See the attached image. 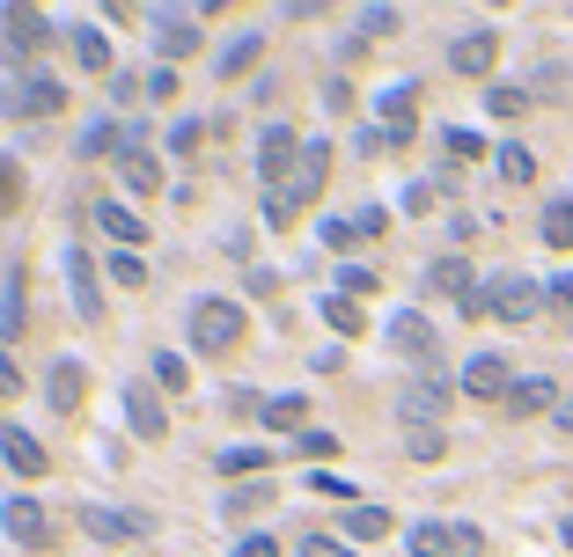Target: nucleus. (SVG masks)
<instances>
[{"label": "nucleus", "instance_id": "obj_11", "mask_svg": "<svg viewBox=\"0 0 573 557\" xmlns=\"http://www.w3.org/2000/svg\"><path fill=\"white\" fill-rule=\"evenodd\" d=\"M118 176H125V192H133V198H154V192H162V170H154V154H148V147H140V132L125 140Z\"/></svg>", "mask_w": 573, "mask_h": 557}, {"label": "nucleus", "instance_id": "obj_44", "mask_svg": "<svg viewBox=\"0 0 573 557\" xmlns=\"http://www.w3.org/2000/svg\"><path fill=\"white\" fill-rule=\"evenodd\" d=\"M551 418H559V426H566V433H573V396H566V404H559V411H551Z\"/></svg>", "mask_w": 573, "mask_h": 557}, {"label": "nucleus", "instance_id": "obj_21", "mask_svg": "<svg viewBox=\"0 0 573 557\" xmlns=\"http://www.w3.org/2000/svg\"><path fill=\"white\" fill-rule=\"evenodd\" d=\"M257 418H265L273 433H295L301 418H309V396H295V388H287V396H265V404H257Z\"/></svg>", "mask_w": 573, "mask_h": 557}, {"label": "nucleus", "instance_id": "obj_26", "mask_svg": "<svg viewBox=\"0 0 573 557\" xmlns=\"http://www.w3.org/2000/svg\"><path fill=\"white\" fill-rule=\"evenodd\" d=\"M412 557H456L449 529H442V521H420V529H412Z\"/></svg>", "mask_w": 573, "mask_h": 557}, {"label": "nucleus", "instance_id": "obj_39", "mask_svg": "<svg viewBox=\"0 0 573 557\" xmlns=\"http://www.w3.org/2000/svg\"><path fill=\"white\" fill-rule=\"evenodd\" d=\"M339 287H346V301H353V293H375V271L368 265H346V271H339Z\"/></svg>", "mask_w": 573, "mask_h": 557}, {"label": "nucleus", "instance_id": "obj_37", "mask_svg": "<svg viewBox=\"0 0 573 557\" xmlns=\"http://www.w3.org/2000/svg\"><path fill=\"white\" fill-rule=\"evenodd\" d=\"M295 448H301V455H309V462H331V455H339V440H331V433H301Z\"/></svg>", "mask_w": 573, "mask_h": 557}, {"label": "nucleus", "instance_id": "obj_35", "mask_svg": "<svg viewBox=\"0 0 573 557\" xmlns=\"http://www.w3.org/2000/svg\"><path fill=\"white\" fill-rule=\"evenodd\" d=\"M485 103H493V118H523V111H529V96H523V89H493Z\"/></svg>", "mask_w": 573, "mask_h": 557}, {"label": "nucleus", "instance_id": "obj_10", "mask_svg": "<svg viewBox=\"0 0 573 557\" xmlns=\"http://www.w3.org/2000/svg\"><path fill=\"white\" fill-rule=\"evenodd\" d=\"M67 293H75L81 323H103V287H96V265H89L81 250H67Z\"/></svg>", "mask_w": 573, "mask_h": 557}, {"label": "nucleus", "instance_id": "obj_32", "mask_svg": "<svg viewBox=\"0 0 573 557\" xmlns=\"http://www.w3.org/2000/svg\"><path fill=\"white\" fill-rule=\"evenodd\" d=\"M111 279H118V287H148V265H140V250H118V257H111Z\"/></svg>", "mask_w": 573, "mask_h": 557}, {"label": "nucleus", "instance_id": "obj_45", "mask_svg": "<svg viewBox=\"0 0 573 557\" xmlns=\"http://www.w3.org/2000/svg\"><path fill=\"white\" fill-rule=\"evenodd\" d=\"M559 535H566V543H573V513H566V529H559Z\"/></svg>", "mask_w": 573, "mask_h": 557}, {"label": "nucleus", "instance_id": "obj_27", "mask_svg": "<svg viewBox=\"0 0 573 557\" xmlns=\"http://www.w3.org/2000/svg\"><path fill=\"white\" fill-rule=\"evenodd\" d=\"M500 176L507 184H537V154L529 147H500Z\"/></svg>", "mask_w": 573, "mask_h": 557}, {"label": "nucleus", "instance_id": "obj_9", "mask_svg": "<svg viewBox=\"0 0 573 557\" xmlns=\"http://www.w3.org/2000/svg\"><path fill=\"white\" fill-rule=\"evenodd\" d=\"M493 59H500V37H493V30H463V37L449 45V67L471 73V81H478V73H493Z\"/></svg>", "mask_w": 573, "mask_h": 557}, {"label": "nucleus", "instance_id": "obj_2", "mask_svg": "<svg viewBox=\"0 0 573 557\" xmlns=\"http://www.w3.org/2000/svg\"><path fill=\"white\" fill-rule=\"evenodd\" d=\"M243 330H250V315L236 309V301H221V293H214V301H192V345H199V352L221 360V352L243 345Z\"/></svg>", "mask_w": 573, "mask_h": 557}, {"label": "nucleus", "instance_id": "obj_46", "mask_svg": "<svg viewBox=\"0 0 573 557\" xmlns=\"http://www.w3.org/2000/svg\"><path fill=\"white\" fill-rule=\"evenodd\" d=\"M566 206H573V192H566Z\"/></svg>", "mask_w": 573, "mask_h": 557}, {"label": "nucleus", "instance_id": "obj_3", "mask_svg": "<svg viewBox=\"0 0 573 557\" xmlns=\"http://www.w3.org/2000/svg\"><path fill=\"white\" fill-rule=\"evenodd\" d=\"M537 309H545V287L523 279V271H507V279H493L478 293V315H500V323H537Z\"/></svg>", "mask_w": 573, "mask_h": 557}, {"label": "nucleus", "instance_id": "obj_23", "mask_svg": "<svg viewBox=\"0 0 573 557\" xmlns=\"http://www.w3.org/2000/svg\"><path fill=\"white\" fill-rule=\"evenodd\" d=\"M375 535H390V513L382 507H346V543H375Z\"/></svg>", "mask_w": 573, "mask_h": 557}, {"label": "nucleus", "instance_id": "obj_43", "mask_svg": "<svg viewBox=\"0 0 573 557\" xmlns=\"http://www.w3.org/2000/svg\"><path fill=\"white\" fill-rule=\"evenodd\" d=\"M353 235H360V243H368V235H382V213H375V206H360V213H353Z\"/></svg>", "mask_w": 573, "mask_h": 557}, {"label": "nucleus", "instance_id": "obj_41", "mask_svg": "<svg viewBox=\"0 0 573 557\" xmlns=\"http://www.w3.org/2000/svg\"><path fill=\"white\" fill-rule=\"evenodd\" d=\"M449 550L456 557H478V550H485V535H478V529H449Z\"/></svg>", "mask_w": 573, "mask_h": 557}, {"label": "nucleus", "instance_id": "obj_8", "mask_svg": "<svg viewBox=\"0 0 573 557\" xmlns=\"http://www.w3.org/2000/svg\"><path fill=\"white\" fill-rule=\"evenodd\" d=\"M456 388L478 396V404H493V396L507 404V388H515V382H507V360H500V352H478V360L463 367V382H456Z\"/></svg>", "mask_w": 573, "mask_h": 557}, {"label": "nucleus", "instance_id": "obj_36", "mask_svg": "<svg viewBox=\"0 0 573 557\" xmlns=\"http://www.w3.org/2000/svg\"><path fill=\"white\" fill-rule=\"evenodd\" d=\"M199 140H206V125H199V118L170 125V147H176V154H192V147H199Z\"/></svg>", "mask_w": 573, "mask_h": 557}, {"label": "nucleus", "instance_id": "obj_1", "mask_svg": "<svg viewBox=\"0 0 573 557\" xmlns=\"http://www.w3.org/2000/svg\"><path fill=\"white\" fill-rule=\"evenodd\" d=\"M0 535H8L15 550L45 557L51 543H59V521H51V507L37 499V491H8V499H0Z\"/></svg>", "mask_w": 573, "mask_h": 557}, {"label": "nucleus", "instance_id": "obj_34", "mask_svg": "<svg viewBox=\"0 0 573 557\" xmlns=\"http://www.w3.org/2000/svg\"><path fill=\"white\" fill-rule=\"evenodd\" d=\"M301 557H353L346 535H301Z\"/></svg>", "mask_w": 573, "mask_h": 557}, {"label": "nucleus", "instance_id": "obj_42", "mask_svg": "<svg viewBox=\"0 0 573 557\" xmlns=\"http://www.w3.org/2000/svg\"><path fill=\"white\" fill-rule=\"evenodd\" d=\"M236 557H279V543H273V535H243V543H236Z\"/></svg>", "mask_w": 573, "mask_h": 557}, {"label": "nucleus", "instance_id": "obj_29", "mask_svg": "<svg viewBox=\"0 0 573 557\" xmlns=\"http://www.w3.org/2000/svg\"><path fill=\"white\" fill-rule=\"evenodd\" d=\"M154 388H176V396L192 388V367H184V352H162V360H154Z\"/></svg>", "mask_w": 573, "mask_h": 557}, {"label": "nucleus", "instance_id": "obj_19", "mask_svg": "<svg viewBox=\"0 0 573 557\" xmlns=\"http://www.w3.org/2000/svg\"><path fill=\"white\" fill-rule=\"evenodd\" d=\"M412 96H420L412 81H398V89L382 96V140H412Z\"/></svg>", "mask_w": 573, "mask_h": 557}, {"label": "nucleus", "instance_id": "obj_14", "mask_svg": "<svg viewBox=\"0 0 573 557\" xmlns=\"http://www.w3.org/2000/svg\"><path fill=\"white\" fill-rule=\"evenodd\" d=\"M81 529L96 535V543H140L148 521H140V513H111V507H81Z\"/></svg>", "mask_w": 573, "mask_h": 557}, {"label": "nucleus", "instance_id": "obj_4", "mask_svg": "<svg viewBox=\"0 0 573 557\" xmlns=\"http://www.w3.org/2000/svg\"><path fill=\"white\" fill-rule=\"evenodd\" d=\"M0 111H8V118H59V111H67V89H59V81H51V73H15V81H8V96H0Z\"/></svg>", "mask_w": 573, "mask_h": 557}, {"label": "nucleus", "instance_id": "obj_31", "mask_svg": "<svg viewBox=\"0 0 573 557\" xmlns=\"http://www.w3.org/2000/svg\"><path fill=\"white\" fill-rule=\"evenodd\" d=\"M545 243H551V250H573V206H566V198L545 213Z\"/></svg>", "mask_w": 573, "mask_h": 557}, {"label": "nucleus", "instance_id": "obj_33", "mask_svg": "<svg viewBox=\"0 0 573 557\" xmlns=\"http://www.w3.org/2000/svg\"><path fill=\"white\" fill-rule=\"evenodd\" d=\"M265 462H273V448H228L221 469H228V477H243V469H265Z\"/></svg>", "mask_w": 573, "mask_h": 557}, {"label": "nucleus", "instance_id": "obj_38", "mask_svg": "<svg viewBox=\"0 0 573 557\" xmlns=\"http://www.w3.org/2000/svg\"><path fill=\"white\" fill-rule=\"evenodd\" d=\"M257 51H265V37H243V45H236V51H228V59H221V73H243L250 59H257Z\"/></svg>", "mask_w": 573, "mask_h": 557}, {"label": "nucleus", "instance_id": "obj_25", "mask_svg": "<svg viewBox=\"0 0 573 557\" xmlns=\"http://www.w3.org/2000/svg\"><path fill=\"white\" fill-rule=\"evenodd\" d=\"M111 147L125 154V132H118V118H96V125H81V154H111Z\"/></svg>", "mask_w": 573, "mask_h": 557}, {"label": "nucleus", "instance_id": "obj_40", "mask_svg": "<svg viewBox=\"0 0 573 557\" xmlns=\"http://www.w3.org/2000/svg\"><path fill=\"white\" fill-rule=\"evenodd\" d=\"M15 388H23V367H15V352L0 345V396H15Z\"/></svg>", "mask_w": 573, "mask_h": 557}, {"label": "nucleus", "instance_id": "obj_20", "mask_svg": "<svg viewBox=\"0 0 573 557\" xmlns=\"http://www.w3.org/2000/svg\"><path fill=\"white\" fill-rule=\"evenodd\" d=\"M154 23H162V51H170V59L199 51V23H192V15H176V8H154Z\"/></svg>", "mask_w": 573, "mask_h": 557}, {"label": "nucleus", "instance_id": "obj_5", "mask_svg": "<svg viewBox=\"0 0 573 557\" xmlns=\"http://www.w3.org/2000/svg\"><path fill=\"white\" fill-rule=\"evenodd\" d=\"M295 162H301V140H295V125H265V132H257V176H265V184L279 192V176L295 170Z\"/></svg>", "mask_w": 573, "mask_h": 557}, {"label": "nucleus", "instance_id": "obj_17", "mask_svg": "<svg viewBox=\"0 0 573 557\" xmlns=\"http://www.w3.org/2000/svg\"><path fill=\"white\" fill-rule=\"evenodd\" d=\"M96 220H103V235H111L118 250H140V243H148V220L133 213V206H118V198H111V206H96Z\"/></svg>", "mask_w": 573, "mask_h": 557}, {"label": "nucleus", "instance_id": "obj_15", "mask_svg": "<svg viewBox=\"0 0 573 557\" xmlns=\"http://www.w3.org/2000/svg\"><path fill=\"white\" fill-rule=\"evenodd\" d=\"M398 411H404V426H434V418L449 411V388H442V382H412L398 396Z\"/></svg>", "mask_w": 573, "mask_h": 557}, {"label": "nucleus", "instance_id": "obj_18", "mask_svg": "<svg viewBox=\"0 0 573 557\" xmlns=\"http://www.w3.org/2000/svg\"><path fill=\"white\" fill-rule=\"evenodd\" d=\"M507 411H515V418H537V411H559V388H551L545 374H523V382L507 388Z\"/></svg>", "mask_w": 573, "mask_h": 557}, {"label": "nucleus", "instance_id": "obj_22", "mask_svg": "<svg viewBox=\"0 0 573 557\" xmlns=\"http://www.w3.org/2000/svg\"><path fill=\"white\" fill-rule=\"evenodd\" d=\"M67 45H75V59H81L89 73H111V45H103L96 23H75V37H67Z\"/></svg>", "mask_w": 573, "mask_h": 557}, {"label": "nucleus", "instance_id": "obj_6", "mask_svg": "<svg viewBox=\"0 0 573 557\" xmlns=\"http://www.w3.org/2000/svg\"><path fill=\"white\" fill-rule=\"evenodd\" d=\"M0 30H8V67H23V59H37V51L51 45L37 8H8V15H0Z\"/></svg>", "mask_w": 573, "mask_h": 557}, {"label": "nucleus", "instance_id": "obj_12", "mask_svg": "<svg viewBox=\"0 0 573 557\" xmlns=\"http://www.w3.org/2000/svg\"><path fill=\"white\" fill-rule=\"evenodd\" d=\"M45 396H51V411L75 418V411H81V396H89V367H81V360H59V367L45 374Z\"/></svg>", "mask_w": 573, "mask_h": 557}, {"label": "nucleus", "instance_id": "obj_30", "mask_svg": "<svg viewBox=\"0 0 573 557\" xmlns=\"http://www.w3.org/2000/svg\"><path fill=\"white\" fill-rule=\"evenodd\" d=\"M23 206V170H15V154H0V220Z\"/></svg>", "mask_w": 573, "mask_h": 557}, {"label": "nucleus", "instance_id": "obj_7", "mask_svg": "<svg viewBox=\"0 0 573 557\" xmlns=\"http://www.w3.org/2000/svg\"><path fill=\"white\" fill-rule=\"evenodd\" d=\"M125 426H133L140 440H162V433H170V411H162V388H154V382H133V388H125Z\"/></svg>", "mask_w": 573, "mask_h": 557}, {"label": "nucleus", "instance_id": "obj_28", "mask_svg": "<svg viewBox=\"0 0 573 557\" xmlns=\"http://www.w3.org/2000/svg\"><path fill=\"white\" fill-rule=\"evenodd\" d=\"M324 323L339 330V338H360V309H353L346 293H331V301H324Z\"/></svg>", "mask_w": 573, "mask_h": 557}, {"label": "nucleus", "instance_id": "obj_24", "mask_svg": "<svg viewBox=\"0 0 573 557\" xmlns=\"http://www.w3.org/2000/svg\"><path fill=\"white\" fill-rule=\"evenodd\" d=\"M404 455H412V462H442V455H449L442 426H404Z\"/></svg>", "mask_w": 573, "mask_h": 557}, {"label": "nucleus", "instance_id": "obj_13", "mask_svg": "<svg viewBox=\"0 0 573 557\" xmlns=\"http://www.w3.org/2000/svg\"><path fill=\"white\" fill-rule=\"evenodd\" d=\"M390 345H398L404 360H434V352H442V338H434V323H426L420 309H404L398 323H390Z\"/></svg>", "mask_w": 573, "mask_h": 557}, {"label": "nucleus", "instance_id": "obj_16", "mask_svg": "<svg viewBox=\"0 0 573 557\" xmlns=\"http://www.w3.org/2000/svg\"><path fill=\"white\" fill-rule=\"evenodd\" d=\"M0 455H8V469H23V477H45L51 469V455L23 433V426H0Z\"/></svg>", "mask_w": 573, "mask_h": 557}]
</instances>
